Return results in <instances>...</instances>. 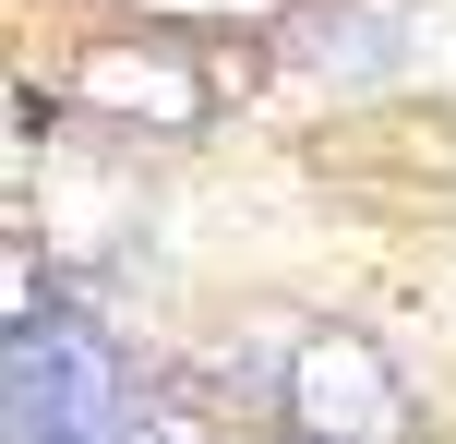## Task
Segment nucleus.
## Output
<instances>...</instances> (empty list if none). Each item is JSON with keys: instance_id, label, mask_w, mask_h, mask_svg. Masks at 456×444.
Here are the masks:
<instances>
[{"instance_id": "obj_1", "label": "nucleus", "mask_w": 456, "mask_h": 444, "mask_svg": "<svg viewBox=\"0 0 456 444\" xmlns=\"http://www.w3.org/2000/svg\"><path fill=\"white\" fill-rule=\"evenodd\" d=\"M216 397L252 421V444H409V384L348 325H289L228 349Z\"/></svg>"}, {"instance_id": "obj_2", "label": "nucleus", "mask_w": 456, "mask_h": 444, "mask_svg": "<svg viewBox=\"0 0 456 444\" xmlns=\"http://www.w3.org/2000/svg\"><path fill=\"white\" fill-rule=\"evenodd\" d=\"M72 109H109L120 133H181L205 120V72L181 61V36H120L109 61L72 72Z\"/></svg>"}, {"instance_id": "obj_3", "label": "nucleus", "mask_w": 456, "mask_h": 444, "mask_svg": "<svg viewBox=\"0 0 456 444\" xmlns=\"http://www.w3.org/2000/svg\"><path fill=\"white\" fill-rule=\"evenodd\" d=\"M289 61L337 72V85H372V72L409 61V0H300L289 12Z\"/></svg>"}, {"instance_id": "obj_4", "label": "nucleus", "mask_w": 456, "mask_h": 444, "mask_svg": "<svg viewBox=\"0 0 456 444\" xmlns=\"http://www.w3.org/2000/svg\"><path fill=\"white\" fill-rule=\"evenodd\" d=\"M133 12H157V24H265L289 0H133Z\"/></svg>"}]
</instances>
